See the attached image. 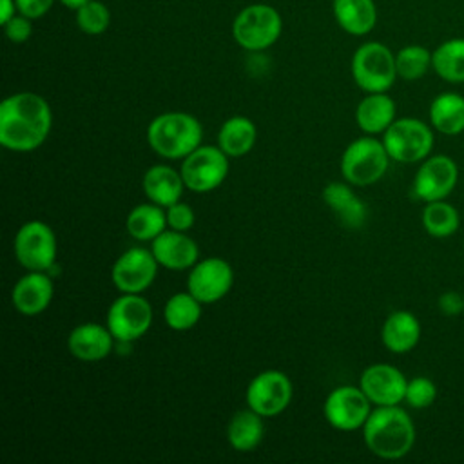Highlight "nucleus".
<instances>
[{"instance_id": "nucleus-28", "label": "nucleus", "mask_w": 464, "mask_h": 464, "mask_svg": "<svg viewBox=\"0 0 464 464\" xmlns=\"http://www.w3.org/2000/svg\"><path fill=\"white\" fill-rule=\"evenodd\" d=\"M334 14L339 25L355 36L370 33L377 22L373 0H334Z\"/></svg>"}, {"instance_id": "nucleus-4", "label": "nucleus", "mask_w": 464, "mask_h": 464, "mask_svg": "<svg viewBox=\"0 0 464 464\" xmlns=\"http://www.w3.org/2000/svg\"><path fill=\"white\" fill-rule=\"evenodd\" d=\"M392 158L382 143L375 136L364 134L343 150L341 154V176L353 187H368L377 183L388 170Z\"/></svg>"}, {"instance_id": "nucleus-37", "label": "nucleus", "mask_w": 464, "mask_h": 464, "mask_svg": "<svg viewBox=\"0 0 464 464\" xmlns=\"http://www.w3.org/2000/svg\"><path fill=\"white\" fill-rule=\"evenodd\" d=\"M437 306L446 317H455L459 314H464V297L455 290H448L439 295Z\"/></svg>"}, {"instance_id": "nucleus-24", "label": "nucleus", "mask_w": 464, "mask_h": 464, "mask_svg": "<svg viewBox=\"0 0 464 464\" xmlns=\"http://www.w3.org/2000/svg\"><path fill=\"white\" fill-rule=\"evenodd\" d=\"M428 116L430 125L444 136L464 132V96L451 91L437 94L430 103Z\"/></svg>"}, {"instance_id": "nucleus-35", "label": "nucleus", "mask_w": 464, "mask_h": 464, "mask_svg": "<svg viewBox=\"0 0 464 464\" xmlns=\"http://www.w3.org/2000/svg\"><path fill=\"white\" fill-rule=\"evenodd\" d=\"M165 212H167L169 228H174L179 232H188L194 227L196 216H194V210L187 203L178 201V203L167 207Z\"/></svg>"}, {"instance_id": "nucleus-17", "label": "nucleus", "mask_w": 464, "mask_h": 464, "mask_svg": "<svg viewBox=\"0 0 464 464\" xmlns=\"http://www.w3.org/2000/svg\"><path fill=\"white\" fill-rule=\"evenodd\" d=\"M150 250L160 266L167 270H188L199 261L198 243L187 232L174 228H167L152 239Z\"/></svg>"}, {"instance_id": "nucleus-31", "label": "nucleus", "mask_w": 464, "mask_h": 464, "mask_svg": "<svg viewBox=\"0 0 464 464\" xmlns=\"http://www.w3.org/2000/svg\"><path fill=\"white\" fill-rule=\"evenodd\" d=\"M420 221L424 230L431 237H439V239L453 236L460 227L459 210L446 199L426 203L420 214Z\"/></svg>"}, {"instance_id": "nucleus-36", "label": "nucleus", "mask_w": 464, "mask_h": 464, "mask_svg": "<svg viewBox=\"0 0 464 464\" xmlns=\"http://www.w3.org/2000/svg\"><path fill=\"white\" fill-rule=\"evenodd\" d=\"M29 20H31V18H27V16H24V14H22V16H13L11 20H7V22L4 24L5 36H7L11 42H14V44L25 42V40L31 36V31H33Z\"/></svg>"}, {"instance_id": "nucleus-33", "label": "nucleus", "mask_w": 464, "mask_h": 464, "mask_svg": "<svg viewBox=\"0 0 464 464\" xmlns=\"http://www.w3.org/2000/svg\"><path fill=\"white\" fill-rule=\"evenodd\" d=\"M78 27L87 34H102L111 22V13L105 4L98 0H89L76 9Z\"/></svg>"}, {"instance_id": "nucleus-8", "label": "nucleus", "mask_w": 464, "mask_h": 464, "mask_svg": "<svg viewBox=\"0 0 464 464\" xmlns=\"http://www.w3.org/2000/svg\"><path fill=\"white\" fill-rule=\"evenodd\" d=\"M228 156L218 145H199L181 161V178L190 192L216 190L228 174Z\"/></svg>"}, {"instance_id": "nucleus-15", "label": "nucleus", "mask_w": 464, "mask_h": 464, "mask_svg": "<svg viewBox=\"0 0 464 464\" xmlns=\"http://www.w3.org/2000/svg\"><path fill=\"white\" fill-rule=\"evenodd\" d=\"M234 285V270L223 257L199 259L188 272L187 290L203 304L223 299Z\"/></svg>"}, {"instance_id": "nucleus-1", "label": "nucleus", "mask_w": 464, "mask_h": 464, "mask_svg": "<svg viewBox=\"0 0 464 464\" xmlns=\"http://www.w3.org/2000/svg\"><path fill=\"white\" fill-rule=\"evenodd\" d=\"M51 127V107L36 92H16L0 103V143L7 150H36L47 140Z\"/></svg>"}, {"instance_id": "nucleus-6", "label": "nucleus", "mask_w": 464, "mask_h": 464, "mask_svg": "<svg viewBox=\"0 0 464 464\" xmlns=\"http://www.w3.org/2000/svg\"><path fill=\"white\" fill-rule=\"evenodd\" d=\"M352 76L366 92H386L397 78L395 54L381 42H366L353 53Z\"/></svg>"}, {"instance_id": "nucleus-13", "label": "nucleus", "mask_w": 464, "mask_h": 464, "mask_svg": "<svg viewBox=\"0 0 464 464\" xmlns=\"http://www.w3.org/2000/svg\"><path fill=\"white\" fill-rule=\"evenodd\" d=\"M158 268L160 263L150 248L130 246L114 261L111 279L121 294H141L154 283Z\"/></svg>"}, {"instance_id": "nucleus-25", "label": "nucleus", "mask_w": 464, "mask_h": 464, "mask_svg": "<svg viewBox=\"0 0 464 464\" xmlns=\"http://www.w3.org/2000/svg\"><path fill=\"white\" fill-rule=\"evenodd\" d=\"M257 140L256 123L246 116H230L218 130V147L228 158H239L252 150Z\"/></svg>"}, {"instance_id": "nucleus-5", "label": "nucleus", "mask_w": 464, "mask_h": 464, "mask_svg": "<svg viewBox=\"0 0 464 464\" xmlns=\"http://www.w3.org/2000/svg\"><path fill=\"white\" fill-rule=\"evenodd\" d=\"M433 127L419 118H397L384 132L382 143L397 163H420L433 149Z\"/></svg>"}, {"instance_id": "nucleus-22", "label": "nucleus", "mask_w": 464, "mask_h": 464, "mask_svg": "<svg viewBox=\"0 0 464 464\" xmlns=\"http://www.w3.org/2000/svg\"><path fill=\"white\" fill-rule=\"evenodd\" d=\"M381 341L392 353H408L420 341V323L408 310L392 312L381 328Z\"/></svg>"}, {"instance_id": "nucleus-39", "label": "nucleus", "mask_w": 464, "mask_h": 464, "mask_svg": "<svg viewBox=\"0 0 464 464\" xmlns=\"http://www.w3.org/2000/svg\"><path fill=\"white\" fill-rule=\"evenodd\" d=\"M14 9H16L14 0H0V22L5 24L7 20H11L14 16Z\"/></svg>"}, {"instance_id": "nucleus-26", "label": "nucleus", "mask_w": 464, "mask_h": 464, "mask_svg": "<svg viewBox=\"0 0 464 464\" xmlns=\"http://www.w3.org/2000/svg\"><path fill=\"white\" fill-rule=\"evenodd\" d=\"M263 415L254 411L252 408L241 410L232 415L227 426V440L228 444L241 453L252 451L259 446L265 435V424Z\"/></svg>"}, {"instance_id": "nucleus-34", "label": "nucleus", "mask_w": 464, "mask_h": 464, "mask_svg": "<svg viewBox=\"0 0 464 464\" xmlns=\"http://www.w3.org/2000/svg\"><path fill=\"white\" fill-rule=\"evenodd\" d=\"M437 399V386L431 379L424 375H417L408 381L404 402L415 410L430 408Z\"/></svg>"}, {"instance_id": "nucleus-3", "label": "nucleus", "mask_w": 464, "mask_h": 464, "mask_svg": "<svg viewBox=\"0 0 464 464\" xmlns=\"http://www.w3.org/2000/svg\"><path fill=\"white\" fill-rule=\"evenodd\" d=\"M201 121L181 111L158 114L147 127V141L150 149L167 160H183L201 145Z\"/></svg>"}, {"instance_id": "nucleus-20", "label": "nucleus", "mask_w": 464, "mask_h": 464, "mask_svg": "<svg viewBox=\"0 0 464 464\" xmlns=\"http://www.w3.org/2000/svg\"><path fill=\"white\" fill-rule=\"evenodd\" d=\"M352 187L348 181H330L323 188V201L337 216L341 225L361 228L366 223L368 208Z\"/></svg>"}, {"instance_id": "nucleus-18", "label": "nucleus", "mask_w": 464, "mask_h": 464, "mask_svg": "<svg viewBox=\"0 0 464 464\" xmlns=\"http://www.w3.org/2000/svg\"><path fill=\"white\" fill-rule=\"evenodd\" d=\"M54 285L49 272L27 270L11 290V303L22 315H38L53 301Z\"/></svg>"}, {"instance_id": "nucleus-12", "label": "nucleus", "mask_w": 464, "mask_h": 464, "mask_svg": "<svg viewBox=\"0 0 464 464\" xmlns=\"http://www.w3.org/2000/svg\"><path fill=\"white\" fill-rule=\"evenodd\" d=\"M294 386L290 377L279 370L257 373L246 386V406L263 417H274L285 411L292 401Z\"/></svg>"}, {"instance_id": "nucleus-14", "label": "nucleus", "mask_w": 464, "mask_h": 464, "mask_svg": "<svg viewBox=\"0 0 464 464\" xmlns=\"http://www.w3.org/2000/svg\"><path fill=\"white\" fill-rule=\"evenodd\" d=\"M459 181V167L453 158L446 154L428 156L420 161L411 190L417 199L430 203L437 199H446Z\"/></svg>"}, {"instance_id": "nucleus-23", "label": "nucleus", "mask_w": 464, "mask_h": 464, "mask_svg": "<svg viewBox=\"0 0 464 464\" xmlns=\"http://www.w3.org/2000/svg\"><path fill=\"white\" fill-rule=\"evenodd\" d=\"M397 107L386 92H368L355 109L357 127L370 136L382 134L397 118Z\"/></svg>"}, {"instance_id": "nucleus-19", "label": "nucleus", "mask_w": 464, "mask_h": 464, "mask_svg": "<svg viewBox=\"0 0 464 464\" xmlns=\"http://www.w3.org/2000/svg\"><path fill=\"white\" fill-rule=\"evenodd\" d=\"M114 335L107 324L83 323L74 326L67 335V350L72 357L83 362H96L105 359L114 346Z\"/></svg>"}, {"instance_id": "nucleus-7", "label": "nucleus", "mask_w": 464, "mask_h": 464, "mask_svg": "<svg viewBox=\"0 0 464 464\" xmlns=\"http://www.w3.org/2000/svg\"><path fill=\"white\" fill-rule=\"evenodd\" d=\"M13 250L16 261L25 270L49 272L56 263L58 241L47 223L40 219H31L24 223L14 234Z\"/></svg>"}, {"instance_id": "nucleus-10", "label": "nucleus", "mask_w": 464, "mask_h": 464, "mask_svg": "<svg viewBox=\"0 0 464 464\" xmlns=\"http://www.w3.org/2000/svg\"><path fill=\"white\" fill-rule=\"evenodd\" d=\"M107 328L120 343L143 337L152 324V306L141 294H121L107 310Z\"/></svg>"}, {"instance_id": "nucleus-32", "label": "nucleus", "mask_w": 464, "mask_h": 464, "mask_svg": "<svg viewBox=\"0 0 464 464\" xmlns=\"http://www.w3.org/2000/svg\"><path fill=\"white\" fill-rule=\"evenodd\" d=\"M397 76L408 82L422 78L431 67V53L424 45H406L395 54Z\"/></svg>"}, {"instance_id": "nucleus-2", "label": "nucleus", "mask_w": 464, "mask_h": 464, "mask_svg": "<svg viewBox=\"0 0 464 464\" xmlns=\"http://www.w3.org/2000/svg\"><path fill=\"white\" fill-rule=\"evenodd\" d=\"M361 430L366 448L386 460L402 459L415 444L413 420L399 404L375 406Z\"/></svg>"}, {"instance_id": "nucleus-30", "label": "nucleus", "mask_w": 464, "mask_h": 464, "mask_svg": "<svg viewBox=\"0 0 464 464\" xmlns=\"http://www.w3.org/2000/svg\"><path fill=\"white\" fill-rule=\"evenodd\" d=\"M203 303L196 299L188 290L170 295L163 306V319L169 328L176 332L190 330L201 319Z\"/></svg>"}, {"instance_id": "nucleus-16", "label": "nucleus", "mask_w": 464, "mask_h": 464, "mask_svg": "<svg viewBox=\"0 0 464 464\" xmlns=\"http://www.w3.org/2000/svg\"><path fill=\"white\" fill-rule=\"evenodd\" d=\"M408 379L392 364L375 362L362 370L359 386L373 406H393L404 401Z\"/></svg>"}, {"instance_id": "nucleus-40", "label": "nucleus", "mask_w": 464, "mask_h": 464, "mask_svg": "<svg viewBox=\"0 0 464 464\" xmlns=\"http://www.w3.org/2000/svg\"><path fill=\"white\" fill-rule=\"evenodd\" d=\"M63 5H67V7H71V9H78L80 5H83V4H87L89 0H60Z\"/></svg>"}, {"instance_id": "nucleus-27", "label": "nucleus", "mask_w": 464, "mask_h": 464, "mask_svg": "<svg viewBox=\"0 0 464 464\" xmlns=\"http://www.w3.org/2000/svg\"><path fill=\"white\" fill-rule=\"evenodd\" d=\"M167 228L169 225L165 208L152 201L136 205L125 219V230L136 241H152Z\"/></svg>"}, {"instance_id": "nucleus-21", "label": "nucleus", "mask_w": 464, "mask_h": 464, "mask_svg": "<svg viewBox=\"0 0 464 464\" xmlns=\"http://www.w3.org/2000/svg\"><path fill=\"white\" fill-rule=\"evenodd\" d=\"M141 188L143 194L147 196L149 201L167 208L178 201H181L185 181L181 178V172L172 169L170 165H152L147 169L141 179Z\"/></svg>"}, {"instance_id": "nucleus-29", "label": "nucleus", "mask_w": 464, "mask_h": 464, "mask_svg": "<svg viewBox=\"0 0 464 464\" xmlns=\"http://www.w3.org/2000/svg\"><path fill=\"white\" fill-rule=\"evenodd\" d=\"M431 67L450 83H464V38H450L431 53Z\"/></svg>"}, {"instance_id": "nucleus-38", "label": "nucleus", "mask_w": 464, "mask_h": 464, "mask_svg": "<svg viewBox=\"0 0 464 464\" xmlns=\"http://www.w3.org/2000/svg\"><path fill=\"white\" fill-rule=\"evenodd\" d=\"M16 2V9L27 16V18H40L44 16L54 0H14Z\"/></svg>"}, {"instance_id": "nucleus-11", "label": "nucleus", "mask_w": 464, "mask_h": 464, "mask_svg": "<svg viewBox=\"0 0 464 464\" xmlns=\"http://www.w3.org/2000/svg\"><path fill=\"white\" fill-rule=\"evenodd\" d=\"M372 402L361 390V386L343 384L334 388L323 406L326 422L339 431L361 430L372 413Z\"/></svg>"}, {"instance_id": "nucleus-9", "label": "nucleus", "mask_w": 464, "mask_h": 464, "mask_svg": "<svg viewBox=\"0 0 464 464\" xmlns=\"http://www.w3.org/2000/svg\"><path fill=\"white\" fill-rule=\"evenodd\" d=\"M236 42L248 51H261L270 47L281 34V16L266 4H254L245 7L232 24Z\"/></svg>"}]
</instances>
